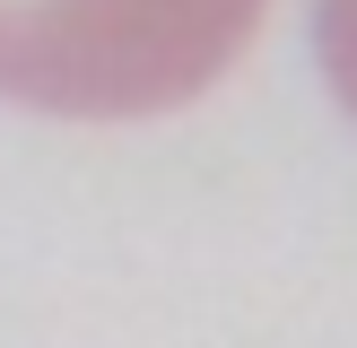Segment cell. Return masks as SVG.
<instances>
[{"label": "cell", "instance_id": "2", "mask_svg": "<svg viewBox=\"0 0 357 348\" xmlns=\"http://www.w3.org/2000/svg\"><path fill=\"white\" fill-rule=\"evenodd\" d=\"M314 52H323V79L340 87L357 122V0H314Z\"/></svg>", "mask_w": 357, "mask_h": 348}, {"label": "cell", "instance_id": "1", "mask_svg": "<svg viewBox=\"0 0 357 348\" xmlns=\"http://www.w3.org/2000/svg\"><path fill=\"white\" fill-rule=\"evenodd\" d=\"M271 0H0V96L70 122L192 104L253 44Z\"/></svg>", "mask_w": 357, "mask_h": 348}]
</instances>
